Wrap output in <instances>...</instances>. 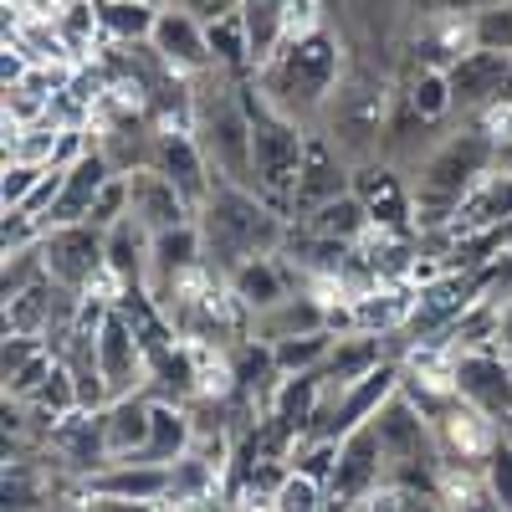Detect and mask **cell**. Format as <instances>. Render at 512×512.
<instances>
[{
    "label": "cell",
    "instance_id": "17",
    "mask_svg": "<svg viewBox=\"0 0 512 512\" xmlns=\"http://www.w3.org/2000/svg\"><path fill=\"white\" fill-rule=\"evenodd\" d=\"M113 180H118L113 159H108L98 144H88V149H82V154L67 164V180H62V195H57L52 216H47V231H52V226H77V221H88L93 205H98V195H103Z\"/></svg>",
    "mask_w": 512,
    "mask_h": 512
},
{
    "label": "cell",
    "instance_id": "10",
    "mask_svg": "<svg viewBox=\"0 0 512 512\" xmlns=\"http://www.w3.org/2000/svg\"><path fill=\"white\" fill-rule=\"evenodd\" d=\"M354 195L369 210L379 236H410L415 231V190H410V175L400 164H390V159L354 164Z\"/></svg>",
    "mask_w": 512,
    "mask_h": 512
},
{
    "label": "cell",
    "instance_id": "25",
    "mask_svg": "<svg viewBox=\"0 0 512 512\" xmlns=\"http://www.w3.org/2000/svg\"><path fill=\"white\" fill-rule=\"evenodd\" d=\"M93 6H98L103 47H149L159 11H149V6H128V0H93Z\"/></svg>",
    "mask_w": 512,
    "mask_h": 512
},
{
    "label": "cell",
    "instance_id": "14",
    "mask_svg": "<svg viewBox=\"0 0 512 512\" xmlns=\"http://www.w3.org/2000/svg\"><path fill=\"white\" fill-rule=\"evenodd\" d=\"M82 497H113V502H144V507H169L175 492V466H154V461H108L98 472L77 482Z\"/></svg>",
    "mask_w": 512,
    "mask_h": 512
},
{
    "label": "cell",
    "instance_id": "5",
    "mask_svg": "<svg viewBox=\"0 0 512 512\" xmlns=\"http://www.w3.org/2000/svg\"><path fill=\"white\" fill-rule=\"evenodd\" d=\"M390 118H395V93L390 82L369 67H349V77L338 82L333 103L323 108L318 128L333 139V149L349 164L384 159V139H390Z\"/></svg>",
    "mask_w": 512,
    "mask_h": 512
},
{
    "label": "cell",
    "instance_id": "21",
    "mask_svg": "<svg viewBox=\"0 0 512 512\" xmlns=\"http://www.w3.org/2000/svg\"><path fill=\"white\" fill-rule=\"evenodd\" d=\"M195 451V420L180 400H154V425H149V446L139 461L154 466H180Z\"/></svg>",
    "mask_w": 512,
    "mask_h": 512
},
{
    "label": "cell",
    "instance_id": "11",
    "mask_svg": "<svg viewBox=\"0 0 512 512\" xmlns=\"http://www.w3.org/2000/svg\"><path fill=\"white\" fill-rule=\"evenodd\" d=\"M149 169L175 185L195 210L205 205V195L216 190V169H210L205 149L195 144L190 123H154V144H149Z\"/></svg>",
    "mask_w": 512,
    "mask_h": 512
},
{
    "label": "cell",
    "instance_id": "33",
    "mask_svg": "<svg viewBox=\"0 0 512 512\" xmlns=\"http://www.w3.org/2000/svg\"><path fill=\"white\" fill-rule=\"evenodd\" d=\"M497 338H502V354L512 359V303H502V323H497Z\"/></svg>",
    "mask_w": 512,
    "mask_h": 512
},
{
    "label": "cell",
    "instance_id": "20",
    "mask_svg": "<svg viewBox=\"0 0 512 512\" xmlns=\"http://www.w3.org/2000/svg\"><path fill=\"white\" fill-rule=\"evenodd\" d=\"M318 328H333V313H328V303H318V297H303V292H292L287 303H277V308H267V313L251 318L256 344H282V338L318 333Z\"/></svg>",
    "mask_w": 512,
    "mask_h": 512
},
{
    "label": "cell",
    "instance_id": "19",
    "mask_svg": "<svg viewBox=\"0 0 512 512\" xmlns=\"http://www.w3.org/2000/svg\"><path fill=\"white\" fill-rule=\"evenodd\" d=\"M103 420V451L108 461H139L149 446V425H154V400L149 395H128L98 410Z\"/></svg>",
    "mask_w": 512,
    "mask_h": 512
},
{
    "label": "cell",
    "instance_id": "34",
    "mask_svg": "<svg viewBox=\"0 0 512 512\" xmlns=\"http://www.w3.org/2000/svg\"><path fill=\"white\" fill-rule=\"evenodd\" d=\"M128 6H149V11H169L175 0H128Z\"/></svg>",
    "mask_w": 512,
    "mask_h": 512
},
{
    "label": "cell",
    "instance_id": "13",
    "mask_svg": "<svg viewBox=\"0 0 512 512\" xmlns=\"http://www.w3.org/2000/svg\"><path fill=\"white\" fill-rule=\"evenodd\" d=\"M149 47H154V57H159L169 72H180L185 82H195V77H205V72H216V57H210V31H205V21L190 16L185 6L159 11Z\"/></svg>",
    "mask_w": 512,
    "mask_h": 512
},
{
    "label": "cell",
    "instance_id": "15",
    "mask_svg": "<svg viewBox=\"0 0 512 512\" xmlns=\"http://www.w3.org/2000/svg\"><path fill=\"white\" fill-rule=\"evenodd\" d=\"M507 72H512V57L507 52H461L451 62V93H456V113H497L502 98H507Z\"/></svg>",
    "mask_w": 512,
    "mask_h": 512
},
{
    "label": "cell",
    "instance_id": "37",
    "mask_svg": "<svg viewBox=\"0 0 512 512\" xmlns=\"http://www.w3.org/2000/svg\"><path fill=\"white\" fill-rule=\"evenodd\" d=\"M477 6H497V0H477Z\"/></svg>",
    "mask_w": 512,
    "mask_h": 512
},
{
    "label": "cell",
    "instance_id": "26",
    "mask_svg": "<svg viewBox=\"0 0 512 512\" xmlns=\"http://www.w3.org/2000/svg\"><path fill=\"white\" fill-rule=\"evenodd\" d=\"M400 98L425 118V123H446L456 113V93H451V77L441 67H410V77L400 82Z\"/></svg>",
    "mask_w": 512,
    "mask_h": 512
},
{
    "label": "cell",
    "instance_id": "35",
    "mask_svg": "<svg viewBox=\"0 0 512 512\" xmlns=\"http://www.w3.org/2000/svg\"><path fill=\"white\" fill-rule=\"evenodd\" d=\"M502 108H512V72H507V98H502Z\"/></svg>",
    "mask_w": 512,
    "mask_h": 512
},
{
    "label": "cell",
    "instance_id": "32",
    "mask_svg": "<svg viewBox=\"0 0 512 512\" xmlns=\"http://www.w3.org/2000/svg\"><path fill=\"white\" fill-rule=\"evenodd\" d=\"M175 6H185V11H190V16H200V21H216V16L241 11V0H175Z\"/></svg>",
    "mask_w": 512,
    "mask_h": 512
},
{
    "label": "cell",
    "instance_id": "9",
    "mask_svg": "<svg viewBox=\"0 0 512 512\" xmlns=\"http://www.w3.org/2000/svg\"><path fill=\"white\" fill-rule=\"evenodd\" d=\"M379 487H384V451H379L374 420H369V425H359V431H349L338 441V466L323 487V512H354Z\"/></svg>",
    "mask_w": 512,
    "mask_h": 512
},
{
    "label": "cell",
    "instance_id": "8",
    "mask_svg": "<svg viewBox=\"0 0 512 512\" xmlns=\"http://www.w3.org/2000/svg\"><path fill=\"white\" fill-rule=\"evenodd\" d=\"M451 395L512 431V359L497 349H451Z\"/></svg>",
    "mask_w": 512,
    "mask_h": 512
},
{
    "label": "cell",
    "instance_id": "4",
    "mask_svg": "<svg viewBox=\"0 0 512 512\" xmlns=\"http://www.w3.org/2000/svg\"><path fill=\"white\" fill-rule=\"evenodd\" d=\"M246 113H251V190L267 205H277L282 216H292V190H297V169H303V149H308V123L282 113L251 77H246Z\"/></svg>",
    "mask_w": 512,
    "mask_h": 512
},
{
    "label": "cell",
    "instance_id": "31",
    "mask_svg": "<svg viewBox=\"0 0 512 512\" xmlns=\"http://www.w3.org/2000/svg\"><path fill=\"white\" fill-rule=\"evenodd\" d=\"M72 512H164V507H144V502H113V497H82L77 492V507Z\"/></svg>",
    "mask_w": 512,
    "mask_h": 512
},
{
    "label": "cell",
    "instance_id": "6",
    "mask_svg": "<svg viewBox=\"0 0 512 512\" xmlns=\"http://www.w3.org/2000/svg\"><path fill=\"white\" fill-rule=\"evenodd\" d=\"M93 354H98V374H103L108 405H113V400H128V395H144L149 369H154V354H149V338L139 333L134 313H128L123 303H108V308H103Z\"/></svg>",
    "mask_w": 512,
    "mask_h": 512
},
{
    "label": "cell",
    "instance_id": "2",
    "mask_svg": "<svg viewBox=\"0 0 512 512\" xmlns=\"http://www.w3.org/2000/svg\"><path fill=\"white\" fill-rule=\"evenodd\" d=\"M349 77V57H344V36H338L328 21L313 26V31H297L287 36L277 57L267 67H256V88H262L282 113L303 118L308 128H318L323 108L333 103L338 82Z\"/></svg>",
    "mask_w": 512,
    "mask_h": 512
},
{
    "label": "cell",
    "instance_id": "24",
    "mask_svg": "<svg viewBox=\"0 0 512 512\" xmlns=\"http://www.w3.org/2000/svg\"><path fill=\"white\" fill-rule=\"evenodd\" d=\"M333 344H338V328H318V333H297V338H282V344H267L272 374H282V379L318 374V369L328 364Z\"/></svg>",
    "mask_w": 512,
    "mask_h": 512
},
{
    "label": "cell",
    "instance_id": "16",
    "mask_svg": "<svg viewBox=\"0 0 512 512\" xmlns=\"http://www.w3.org/2000/svg\"><path fill=\"white\" fill-rule=\"evenodd\" d=\"M128 216H134L149 236H159V231H175V226H190L200 210L169 185L159 169H149V164H139V169H128Z\"/></svg>",
    "mask_w": 512,
    "mask_h": 512
},
{
    "label": "cell",
    "instance_id": "22",
    "mask_svg": "<svg viewBox=\"0 0 512 512\" xmlns=\"http://www.w3.org/2000/svg\"><path fill=\"white\" fill-rule=\"evenodd\" d=\"M512 221V169H492V175L472 190V200L461 205L456 226L466 231H502Z\"/></svg>",
    "mask_w": 512,
    "mask_h": 512
},
{
    "label": "cell",
    "instance_id": "36",
    "mask_svg": "<svg viewBox=\"0 0 512 512\" xmlns=\"http://www.w3.org/2000/svg\"><path fill=\"white\" fill-rule=\"evenodd\" d=\"M415 512H441V507H431V502H415Z\"/></svg>",
    "mask_w": 512,
    "mask_h": 512
},
{
    "label": "cell",
    "instance_id": "18",
    "mask_svg": "<svg viewBox=\"0 0 512 512\" xmlns=\"http://www.w3.org/2000/svg\"><path fill=\"white\" fill-rule=\"evenodd\" d=\"M221 282H226V292H231V303H236L241 313H251V318L292 297V272H287V262H277V251H272V256H251V262L231 267Z\"/></svg>",
    "mask_w": 512,
    "mask_h": 512
},
{
    "label": "cell",
    "instance_id": "23",
    "mask_svg": "<svg viewBox=\"0 0 512 512\" xmlns=\"http://www.w3.org/2000/svg\"><path fill=\"white\" fill-rule=\"evenodd\" d=\"M303 231H313L323 241H338V246H354V241H364L374 231V221H369V210L359 205V195L349 190V195L318 205L313 216H303Z\"/></svg>",
    "mask_w": 512,
    "mask_h": 512
},
{
    "label": "cell",
    "instance_id": "3",
    "mask_svg": "<svg viewBox=\"0 0 512 512\" xmlns=\"http://www.w3.org/2000/svg\"><path fill=\"white\" fill-rule=\"evenodd\" d=\"M200 236H205V262L216 267V277H226L231 267L251 262V256H272L287 241V221L282 210L267 205L251 185H231L216 180V190L200 205Z\"/></svg>",
    "mask_w": 512,
    "mask_h": 512
},
{
    "label": "cell",
    "instance_id": "27",
    "mask_svg": "<svg viewBox=\"0 0 512 512\" xmlns=\"http://www.w3.org/2000/svg\"><path fill=\"white\" fill-rule=\"evenodd\" d=\"M466 31H472V47H482V52H507V57H512V0L477 6L472 16H466Z\"/></svg>",
    "mask_w": 512,
    "mask_h": 512
},
{
    "label": "cell",
    "instance_id": "1",
    "mask_svg": "<svg viewBox=\"0 0 512 512\" xmlns=\"http://www.w3.org/2000/svg\"><path fill=\"white\" fill-rule=\"evenodd\" d=\"M497 113H472L461 128L441 134L415 169H410V190H415V226H451L461 216V205L472 200V190L497 169Z\"/></svg>",
    "mask_w": 512,
    "mask_h": 512
},
{
    "label": "cell",
    "instance_id": "28",
    "mask_svg": "<svg viewBox=\"0 0 512 512\" xmlns=\"http://www.w3.org/2000/svg\"><path fill=\"white\" fill-rule=\"evenodd\" d=\"M482 482H487V492L512 512V436H502V441L487 451V461H482Z\"/></svg>",
    "mask_w": 512,
    "mask_h": 512
},
{
    "label": "cell",
    "instance_id": "29",
    "mask_svg": "<svg viewBox=\"0 0 512 512\" xmlns=\"http://www.w3.org/2000/svg\"><path fill=\"white\" fill-rule=\"evenodd\" d=\"M400 6L425 26V21H466L477 11V0H400Z\"/></svg>",
    "mask_w": 512,
    "mask_h": 512
},
{
    "label": "cell",
    "instance_id": "12",
    "mask_svg": "<svg viewBox=\"0 0 512 512\" xmlns=\"http://www.w3.org/2000/svg\"><path fill=\"white\" fill-rule=\"evenodd\" d=\"M349 190H354V164L333 149L323 128H308L303 169H297V190H292V216H313L318 205L349 195Z\"/></svg>",
    "mask_w": 512,
    "mask_h": 512
},
{
    "label": "cell",
    "instance_id": "30",
    "mask_svg": "<svg viewBox=\"0 0 512 512\" xmlns=\"http://www.w3.org/2000/svg\"><path fill=\"white\" fill-rule=\"evenodd\" d=\"M123 216H128V180L118 175V180L98 195V205H93V216H88V221H93L98 231H108V226H118Z\"/></svg>",
    "mask_w": 512,
    "mask_h": 512
},
{
    "label": "cell",
    "instance_id": "7",
    "mask_svg": "<svg viewBox=\"0 0 512 512\" xmlns=\"http://www.w3.org/2000/svg\"><path fill=\"white\" fill-rule=\"evenodd\" d=\"M36 256H41V272H47L57 287L77 292V297H93L98 282H113V272H108V241H103V231L93 221L52 226L47 236L36 241Z\"/></svg>",
    "mask_w": 512,
    "mask_h": 512
}]
</instances>
